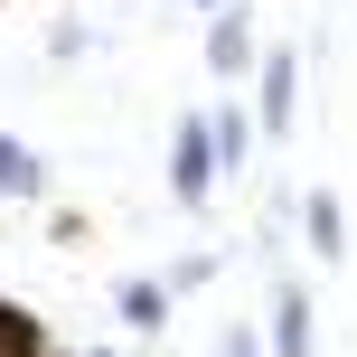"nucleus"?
Listing matches in <instances>:
<instances>
[{
  "instance_id": "0eeeda50",
  "label": "nucleus",
  "mask_w": 357,
  "mask_h": 357,
  "mask_svg": "<svg viewBox=\"0 0 357 357\" xmlns=\"http://www.w3.org/2000/svg\"><path fill=\"white\" fill-rule=\"evenodd\" d=\"M207 132H216V169H235L254 142V113H207Z\"/></svg>"
},
{
  "instance_id": "20e7f679",
  "label": "nucleus",
  "mask_w": 357,
  "mask_h": 357,
  "mask_svg": "<svg viewBox=\"0 0 357 357\" xmlns=\"http://www.w3.org/2000/svg\"><path fill=\"white\" fill-rule=\"evenodd\" d=\"M207 66H216V75H245V66H254V29H245L235 10L207 19Z\"/></svg>"
},
{
  "instance_id": "f03ea898",
  "label": "nucleus",
  "mask_w": 357,
  "mask_h": 357,
  "mask_svg": "<svg viewBox=\"0 0 357 357\" xmlns=\"http://www.w3.org/2000/svg\"><path fill=\"white\" fill-rule=\"evenodd\" d=\"M291 104H301V66L291 56H264L254 66V132H291Z\"/></svg>"
},
{
  "instance_id": "f8f14e48",
  "label": "nucleus",
  "mask_w": 357,
  "mask_h": 357,
  "mask_svg": "<svg viewBox=\"0 0 357 357\" xmlns=\"http://www.w3.org/2000/svg\"><path fill=\"white\" fill-rule=\"evenodd\" d=\"M104 357H113V348H104Z\"/></svg>"
},
{
  "instance_id": "423d86ee",
  "label": "nucleus",
  "mask_w": 357,
  "mask_h": 357,
  "mask_svg": "<svg viewBox=\"0 0 357 357\" xmlns=\"http://www.w3.org/2000/svg\"><path fill=\"white\" fill-rule=\"evenodd\" d=\"M0 197H38V160H29V142H10V132H0Z\"/></svg>"
},
{
  "instance_id": "6e6552de",
  "label": "nucleus",
  "mask_w": 357,
  "mask_h": 357,
  "mask_svg": "<svg viewBox=\"0 0 357 357\" xmlns=\"http://www.w3.org/2000/svg\"><path fill=\"white\" fill-rule=\"evenodd\" d=\"M0 357H47L38 320H29V310H10V301H0Z\"/></svg>"
},
{
  "instance_id": "f257e3e1",
  "label": "nucleus",
  "mask_w": 357,
  "mask_h": 357,
  "mask_svg": "<svg viewBox=\"0 0 357 357\" xmlns=\"http://www.w3.org/2000/svg\"><path fill=\"white\" fill-rule=\"evenodd\" d=\"M216 132H207V113H188L178 123V142H169V188H178V207H207V188H216Z\"/></svg>"
},
{
  "instance_id": "1a4fd4ad",
  "label": "nucleus",
  "mask_w": 357,
  "mask_h": 357,
  "mask_svg": "<svg viewBox=\"0 0 357 357\" xmlns=\"http://www.w3.org/2000/svg\"><path fill=\"white\" fill-rule=\"evenodd\" d=\"M301 226H310V245H320V254H339V245H348V226H339V197H310V207H301Z\"/></svg>"
},
{
  "instance_id": "7ed1b4c3",
  "label": "nucleus",
  "mask_w": 357,
  "mask_h": 357,
  "mask_svg": "<svg viewBox=\"0 0 357 357\" xmlns=\"http://www.w3.org/2000/svg\"><path fill=\"white\" fill-rule=\"evenodd\" d=\"M273 357H310V291L301 282L273 291Z\"/></svg>"
},
{
  "instance_id": "9b49d317",
  "label": "nucleus",
  "mask_w": 357,
  "mask_h": 357,
  "mask_svg": "<svg viewBox=\"0 0 357 357\" xmlns=\"http://www.w3.org/2000/svg\"><path fill=\"white\" fill-rule=\"evenodd\" d=\"M197 10H207V19H216V10H235V0H197Z\"/></svg>"
},
{
  "instance_id": "9d476101",
  "label": "nucleus",
  "mask_w": 357,
  "mask_h": 357,
  "mask_svg": "<svg viewBox=\"0 0 357 357\" xmlns=\"http://www.w3.org/2000/svg\"><path fill=\"white\" fill-rule=\"evenodd\" d=\"M216 357H264V339H254V329H226V348Z\"/></svg>"
},
{
  "instance_id": "39448f33",
  "label": "nucleus",
  "mask_w": 357,
  "mask_h": 357,
  "mask_svg": "<svg viewBox=\"0 0 357 357\" xmlns=\"http://www.w3.org/2000/svg\"><path fill=\"white\" fill-rule=\"evenodd\" d=\"M113 310H123L132 329H160V320H169V282H123V291H113Z\"/></svg>"
}]
</instances>
